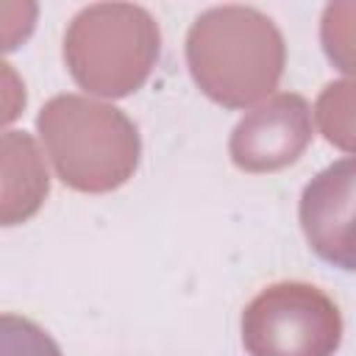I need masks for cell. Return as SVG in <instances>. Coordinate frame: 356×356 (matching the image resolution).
<instances>
[{"label":"cell","instance_id":"obj_10","mask_svg":"<svg viewBox=\"0 0 356 356\" xmlns=\"http://www.w3.org/2000/svg\"><path fill=\"white\" fill-rule=\"evenodd\" d=\"M39 6L31 0H3L0 3V53L17 50L36 25Z\"/></svg>","mask_w":356,"mask_h":356},{"label":"cell","instance_id":"obj_2","mask_svg":"<svg viewBox=\"0 0 356 356\" xmlns=\"http://www.w3.org/2000/svg\"><path fill=\"white\" fill-rule=\"evenodd\" d=\"M36 128L56 175L70 189L111 192L139 164V131L111 103L86 95H56L42 106Z\"/></svg>","mask_w":356,"mask_h":356},{"label":"cell","instance_id":"obj_5","mask_svg":"<svg viewBox=\"0 0 356 356\" xmlns=\"http://www.w3.org/2000/svg\"><path fill=\"white\" fill-rule=\"evenodd\" d=\"M312 131L314 122L306 97L298 92H278L236 122L228 153L245 172H275L303 156Z\"/></svg>","mask_w":356,"mask_h":356},{"label":"cell","instance_id":"obj_1","mask_svg":"<svg viewBox=\"0 0 356 356\" xmlns=\"http://www.w3.org/2000/svg\"><path fill=\"white\" fill-rule=\"evenodd\" d=\"M186 64L206 97L225 108H248L275 92L286 44L278 25L259 8L214 6L189 25Z\"/></svg>","mask_w":356,"mask_h":356},{"label":"cell","instance_id":"obj_6","mask_svg":"<svg viewBox=\"0 0 356 356\" xmlns=\"http://www.w3.org/2000/svg\"><path fill=\"white\" fill-rule=\"evenodd\" d=\"M353 159L345 156L314 175L300 195V228L317 256L353 270Z\"/></svg>","mask_w":356,"mask_h":356},{"label":"cell","instance_id":"obj_7","mask_svg":"<svg viewBox=\"0 0 356 356\" xmlns=\"http://www.w3.org/2000/svg\"><path fill=\"white\" fill-rule=\"evenodd\" d=\"M50 192V175L36 139L25 131L0 134V225L31 220Z\"/></svg>","mask_w":356,"mask_h":356},{"label":"cell","instance_id":"obj_8","mask_svg":"<svg viewBox=\"0 0 356 356\" xmlns=\"http://www.w3.org/2000/svg\"><path fill=\"white\" fill-rule=\"evenodd\" d=\"M314 117L323 136L331 145L350 153L353 150V81L345 78V81L328 83L317 97Z\"/></svg>","mask_w":356,"mask_h":356},{"label":"cell","instance_id":"obj_9","mask_svg":"<svg viewBox=\"0 0 356 356\" xmlns=\"http://www.w3.org/2000/svg\"><path fill=\"white\" fill-rule=\"evenodd\" d=\"M0 356H61V348L39 323L0 314Z\"/></svg>","mask_w":356,"mask_h":356},{"label":"cell","instance_id":"obj_4","mask_svg":"<svg viewBox=\"0 0 356 356\" xmlns=\"http://www.w3.org/2000/svg\"><path fill=\"white\" fill-rule=\"evenodd\" d=\"M339 342V306L306 281H275L242 312V345L250 356H334Z\"/></svg>","mask_w":356,"mask_h":356},{"label":"cell","instance_id":"obj_3","mask_svg":"<svg viewBox=\"0 0 356 356\" xmlns=\"http://www.w3.org/2000/svg\"><path fill=\"white\" fill-rule=\"evenodd\" d=\"M159 44L161 31L147 8L92 3L67 25L64 61L81 89L100 97H125L147 81Z\"/></svg>","mask_w":356,"mask_h":356},{"label":"cell","instance_id":"obj_11","mask_svg":"<svg viewBox=\"0 0 356 356\" xmlns=\"http://www.w3.org/2000/svg\"><path fill=\"white\" fill-rule=\"evenodd\" d=\"M25 103H28V95H25L22 75L14 70V64L0 58V128L11 125L22 114Z\"/></svg>","mask_w":356,"mask_h":356}]
</instances>
